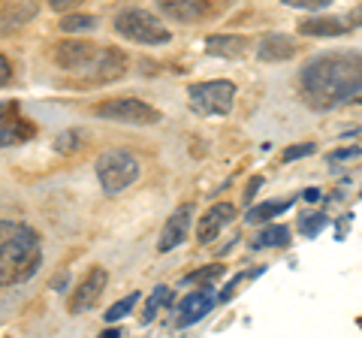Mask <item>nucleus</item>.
<instances>
[{
  "mask_svg": "<svg viewBox=\"0 0 362 338\" xmlns=\"http://www.w3.org/2000/svg\"><path fill=\"white\" fill-rule=\"evenodd\" d=\"M344 18H305L299 30L305 37H338V33H344L347 28Z\"/></svg>",
  "mask_w": 362,
  "mask_h": 338,
  "instance_id": "nucleus-17",
  "label": "nucleus"
},
{
  "mask_svg": "<svg viewBox=\"0 0 362 338\" xmlns=\"http://www.w3.org/2000/svg\"><path fill=\"white\" fill-rule=\"evenodd\" d=\"M94 28H97V18L94 16H85V13H76V16H64L61 18V30H66V33L94 30Z\"/></svg>",
  "mask_w": 362,
  "mask_h": 338,
  "instance_id": "nucleus-23",
  "label": "nucleus"
},
{
  "mask_svg": "<svg viewBox=\"0 0 362 338\" xmlns=\"http://www.w3.org/2000/svg\"><path fill=\"white\" fill-rule=\"evenodd\" d=\"M28 136H33V124L21 118L16 103H0V148L25 142Z\"/></svg>",
  "mask_w": 362,
  "mask_h": 338,
  "instance_id": "nucleus-10",
  "label": "nucleus"
},
{
  "mask_svg": "<svg viewBox=\"0 0 362 338\" xmlns=\"http://www.w3.org/2000/svg\"><path fill=\"white\" fill-rule=\"evenodd\" d=\"M40 235L25 223L0 221V287L21 284L40 269Z\"/></svg>",
  "mask_w": 362,
  "mask_h": 338,
  "instance_id": "nucleus-2",
  "label": "nucleus"
},
{
  "mask_svg": "<svg viewBox=\"0 0 362 338\" xmlns=\"http://www.w3.org/2000/svg\"><path fill=\"white\" fill-rule=\"evenodd\" d=\"M169 302H173V290H169V287H157L154 293H151V296H148V302H145V311H142V323H151L154 320V314L157 311H160V308H166L169 305Z\"/></svg>",
  "mask_w": 362,
  "mask_h": 338,
  "instance_id": "nucleus-20",
  "label": "nucleus"
},
{
  "mask_svg": "<svg viewBox=\"0 0 362 338\" xmlns=\"http://www.w3.org/2000/svg\"><path fill=\"white\" fill-rule=\"evenodd\" d=\"M233 218H235V209L230 206V202H214V206H211L206 215H202V221H199L197 242H199V245H211V242L221 235L223 227H230Z\"/></svg>",
  "mask_w": 362,
  "mask_h": 338,
  "instance_id": "nucleus-12",
  "label": "nucleus"
},
{
  "mask_svg": "<svg viewBox=\"0 0 362 338\" xmlns=\"http://www.w3.org/2000/svg\"><path fill=\"white\" fill-rule=\"evenodd\" d=\"M106 284H109V272H106L103 266H94L82 281H78V287H76L73 299H70V314H82V311H88L100 296H103Z\"/></svg>",
  "mask_w": 362,
  "mask_h": 338,
  "instance_id": "nucleus-9",
  "label": "nucleus"
},
{
  "mask_svg": "<svg viewBox=\"0 0 362 338\" xmlns=\"http://www.w3.org/2000/svg\"><path fill=\"white\" fill-rule=\"evenodd\" d=\"M314 148H317L314 142H305V145H293L290 151H284V161L290 163V161H296V157H308V154H311Z\"/></svg>",
  "mask_w": 362,
  "mask_h": 338,
  "instance_id": "nucleus-27",
  "label": "nucleus"
},
{
  "mask_svg": "<svg viewBox=\"0 0 362 338\" xmlns=\"http://www.w3.org/2000/svg\"><path fill=\"white\" fill-rule=\"evenodd\" d=\"M97 54L100 49L94 42H85V40H66L54 49V64L64 66V70H76V73H85V70H94L97 64Z\"/></svg>",
  "mask_w": 362,
  "mask_h": 338,
  "instance_id": "nucleus-7",
  "label": "nucleus"
},
{
  "mask_svg": "<svg viewBox=\"0 0 362 338\" xmlns=\"http://www.w3.org/2000/svg\"><path fill=\"white\" fill-rule=\"evenodd\" d=\"M76 145H78V136H76V133H64V136L54 139V148H58V151H66V154L76 151Z\"/></svg>",
  "mask_w": 362,
  "mask_h": 338,
  "instance_id": "nucleus-28",
  "label": "nucleus"
},
{
  "mask_svg": "<svg viewBox=\"0 0 362 338\" xmlns=\"http://www.w3.org/2000/svg\"><path fill=\"white\" fill-rule=\"evenodd\" d=\"M299 91L317 109L344 103L362 91V54H323L302 70Z\"/></svg>",
  "mask_w": 362,
  "mask_h": 338,
  "instance_id": "nucleus-1",
  "label": "nucleus"
},
{
  "mask_svg": "<svg viewBox=\"0 0 362 338\" xmlns=\"http://www.w3.org/2000/svg\"><path fill=\"white\" fill-rule=\"evenodd\" d=\"M160 9L166 16H173L175 21H197L209 13V4H199V0H163Z\"/></svg>",
  "mask_w": 362,
  "mask_h": 338,
  "instance_id": "nucleus-16",
  "label": "nucleus"
},
{
  "mask_svg": "<svg viewBox=\"0 0 362 338\" xmlns=\"http://www.w3.org/2000/svg\"><path fill=\"white\" fill-rule=\"evenodd\" d=\"M136 302H139V293H130V296L118 299L115 305H109V311H106V323H118V320H124V317H127V314L133 311Z\"/></svg>",
  "mask_w": 362,
  "mask_h": 338,
  "instance_id": "nucleus-22",
  "label": "nucleus"
},
{
  "mask_svg": "<svg viewBox=\"0 0 362 338\" xmlns=\"http://www.w3.org/2000/svg\"><path fill=\"white\" fill-rule=\"evenodd\" d=\"M97 182L109 197L127 190L133 182H139V161L127 148H109L97 157Z\"/></svg>",
  "mask_w": 362,
  "mask_h": 338,
  "instance_id": "nucleus-4",
  "label": "nucleus"
},
{
  "mask_svg": "<svg viewBox=\"0 0 362 338\" xmlns=\"http://www.w3.org/2000/svg\"><path fill=\"white\" fill-rule=\"evenodd\" d=\"M251 49V40L242 33H211L206 40V52L218 54V58H242Z\"/></svg>",
  "mask_w": 362,
  "mask_h": 338,
  "instance_id": "nucleus-15",
  "label": "nucleus"
},
{
  "mask_svg": "<svg viewBox=\"0 0 362 338\" xmlns=\"http://www.w3.org/2000/svg\"><path fill=\"white\" fill-rule=\"evenodd\" d=\"M90 73L97 76V82H115V78H121L124 73H127V54H124L121 49H115V46L100 49L97 64H94Z\"/></svg>",
  "mask_w": 362,
  "mask_h": 338,
  "instance_id": "nucleus-14",
  "label": "nucleus"
},
{
  "mask_svg": "<svg viewBox=\"0 0 362 338\" xmlns=\"http://www.w3.org/2000/svg\"><path fill=\"white\" fill-rule=\"evenodd\" d=\"M190 223H194V206H190V202H185V206H178L173 215H169V221L163 223L160 239H157V251H160V254L175 251V247L187 239Z\"/></svg>",
  "mask_w": 362,
  "mask_h": 338,
  "instance_id": "nucleus-8",
  "label": "nucleus"
},
{
  "mask_svg": "<svg viewBox=\"0 0 362 338\" xmlns=\"http://www.w3.org/2000/svg\"><path fill=\"white\" fill-rule=\"evenodd\" d=\"M235 100V85L230 78H214V82H197L187 88V103L197 115H226Z\"/></svg>",
  "mask_w": 362,
  "mask_h": 338,
  "instance_id": "nucleus-5",
  "label": "nucleus"
},
{
  "mask_svg": "<svg viewBox=\"0 0 362 338\" xmlns=\"http://www.w3.org/2000/svg\"><path fill=\"white\" fill-rule=\"evenodd\" d=\"M97 118H109L118 124H133V127H151L160 121V112L151 103H145L139 97H115V100H103L94 106Z\"/></svg>",
  "mask_w": 362,
  "mask_h": 338,
  "instance_id": "nucleus-6",
  "label": "nucleus"
},
{
  "mask_svg": "<svg viewBox=\"0 0 362 338\" xmlns=\"http://www.w3.org/2000/svg\"><path fill=\"white\" fill-rule=\"evenodd\" d=\"M296 40L287 37V33H266L263 40L257 42V58L259 61H290L296 58Z\"/></svg>",
  "mask_w": 362,
  "mask_h": 338,
  "instance_id": "nucleus-13",
  "label": "nucleus"
},
{
  "mask_svg": "<svg viewBox=\"0 0 362 338\" xmlns=\"http://www.w3.org/2000/svg\"><path fill=\"white\" fill-rule=\"evenodd\" d=\"M302 199L317 202V199H320V190H317V187H308V190H305V194H302Z\"/></svg>",
  "mask_w": 362,
  "mask_h": 338,
  "instance_id": "nucleus-32",
  "label": "nucleus"
},
{
  "mask_svg": "<svg viewBox=\"0 0 362 338\" xmlns=\"http://www.w3.org/2000/svg\"><path fill=\"white\" fill-rule=\"evenodd\" d=\"M9 78H13V66H9V61L0 54V88L9 85Z\"/></svg>",
  "mask_w": 362,
  "mask_h": 338,
  "instance_id": "nucleus-29",
  "label": "nucleus"
},
{
  "mask_svg": "<svg viewBox=\"0 0 362 338\" xmlns=\"http://www.w3.org/2000/svg\"><path fill=\"white\" fill-rule=\"evenodd\" d=\"M293 206V199H269V202H259V206H254L251 211H247V223H266V221H272V218H278L281 211H287Z\"/></svg>",
  "mask_w": 362,
  "mask_h": 338,
  "instance_id": "nucleus-19",
  "label": "nucleus"
},
{
  "mask_svg": "<svg viewBox=\"0 0 362 338\" xmlns=\"http://www.w3.org/2000/svg\"><path fill=\"white\" fill-rule=\"evenodd\" d=\"M33 13L37 9L33 6H13V9H0V25H9V28H18V25H25L28 18H33Z\"/></svg>",
  "mask_w": 362,
  "mask_h": 338,
  "instance_id": "nucleus-21",
  "label": "nucleus"
},
{
  "mask_svg": "<svg viewBox=\"0 0 362 338\" xmlns=\"http://www.w3.org/2000/svg\"><path fill=\"white\" fill-rule=\"evenodd\" d=\"M326 223H329V218H326V211H311V215H305L302 223H299V233L308 235V239H314L317 233H320Z\"/></svg>",
  "mask_w": 362,
  "mask_h": 338,
  "instance_id": "nucleus-24",
  "label": "nucleus"
},
{
  "mask_svg": "<svg viewBox=\"0 0 362 338\" xmlns=\"http://www.w3.org/2000/svg\"><path fill=\"white\" fill-rule=\"evenodd\" d=\"M76 6V0H52V9H58V13H61V9H73Z\"/></svg>",
  "mask_w": 362,
  "mask_h": 338,
  "instance_id": "nucleus-31",
  "label": "nucleus"
},
{
  "mask_svg": "<svg viewBox=\"0 0 362 338\" xmlns=\"http://www.w3.org/2000/svg\"><path fill=\"white\" fill-rule=\"evenodd\" d=\"M287 6H296V9H308V13H317V9H326L329 4L326 0H284Z\"/></svg>",
  "mask_w": 362,
  "mask_h": 338,
  "instance_id": "nucleus-26",
  "label": "nucleus"
},
{
  "mask_svg": "<svg viewBox=\"0 0 362 338\" xmlns=\"http://www.w3.org/2000/svg\"><path fill=\"white\" fill-rule=\"evenodd\" d=\"M356 157H359V148H344V151H335L329 161L338 163V161H356Z\"/></svg>",
  "mask_w": 362,
  "mask_h": 338,
  "instance_id": "nucleus-30",
  "label": "nucleus"
},
{
  "mask_svg": "<svg viewBox=\"0 0 362 338\" xmlns=\"http://www.w3.org/2000/svg\"><path fill=\"white\" fill-rule=\"evenodd\" d=\"M97 338H121V332L118 330H106V332H100Z\"/></svg>",
  "mask_w": 362,
  "mask_h": 338,
  "instance_id": "nucleus-34",
  "label": "nucleus"
},
{
  "mask_svg": "<svg viewBox=\"0 0 362 338\" xmlns=\"http://www.w3.org/2000/svg\"><path fill=\"white\" fill-rule=\"evenodd\" d=\"M287 245H290V230L284 227V223H269V227H263L254 235L251 247L263 251V247H287Z\"/></svg>",
  "mask_w": 362,
  "mask_h": 338,
  "instance_id": "nucleus-18",
  "label": "nucleus"
},
{
  "mask_svg": "<svg viewBox=\"0 0 362 338\" xmlns=\"http://www.w3.org/2000/svg\"><path fill=\"white\" fill-rule=\"evenodd\" d=\"M115 33L130 42H139V46H163L169 42V28H163V21L157 18L148 9L139 6H127L115 16Z\"/></svg>",
  "mask_w": 362,
  "mask_h": 338,
  "instance_id": "nucleus-3",
  "label": "nucleus"
},
{
  "mask_svg": "<svg viewBox=\"0 0 362 338\" xmlns=\"http://www.w3.org/2000/svg\"><path fill=\"white\" fill-rule=\"evenodd\" d=\"M259 185H263V178H254V182L247 185V197H245V199H254V194H257V187H259Z\"/></svg>",
  "mask_w": 362,
  "mask_h": 338,
  "instance_id": "nucleus-33",
  "label": "nucleus"
},
{
  "mask_svg": "<svg viewBox=\"0 0 362 338\" xmlns=\"http://www.w3.org/2000/svg\"><path fill=\"white\" fill-rule=\"evenodd\" d=\"M214 302H218V296H214L211 287H202L197 293H187V296L181 299V305H178V326H194V323H199L214 308Z\"/></svg>",
  "mask_w": 362,
  "mask_h": 338,
  "instance_id": "nucleus-11",
  "label": "nucleus"
},
{
  "mask_svg": "<svg viewBox=\"0 0 362 338\" xmlns=\"http://www.w3.org/2000/svg\"><path fill=\"white\" fill-rule=\"evenodd\" d=\"M223 275V266H206V269H199V272H194V275H187L185 278V284H197V281H206V287H209V281H214V278H221Z\"/></svg>",
  "mask_w": 362,
  "mask_h": 338,
  "instance_id": "nucleus-25",
  "label": "nucleus"
}]
</instances>
